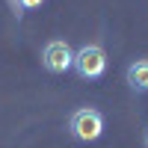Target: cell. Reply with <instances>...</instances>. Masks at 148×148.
Listing matches in <instances>:
<instances>
[{
	"label": "cell",
	"mask_w": 148,
	"mask_h": 148,
	"mask_svg": "<svg viewBox=\"0 0 148 148\" xmlns=\"http://www.w3.org/2000/svg\"><path fill=\"white\" fill-rule=\"evenodd\" d=\"M74 74H77L80 80H98V77H104V71H107V51L101 45H83L80 51H74V62H71Z\"/></svg>",
	"instance_id": "6da1fadb"
},
{
	"label": "cell",
	"mask_w": 148,
	"mask_h": 148,
	"mask_svg": "<svg viewBox=\"0 0 148 148\" xmlns=\"http://www.w3.org/2000/svg\"><path fill=\"white\" fill-rule=\"evenodd\" d=\"M74 62V51H71V45L62 42V39H53V42H47L45 45V51H42V65L45 71H51V74H65Z\"/></svg>",
	"instance_id": "3957f363"
},
{
	"label": "cell",
	"mask_w": 148,
	"mask_h": 148,
	"mask_svg": "<svg viewBox=\"0 0 148 148\" xmlns=\"http://www.w3.org/2000/svg\"><path fill=\"white\" fill-rule=\"evenodd\" d=\"M145 148H148V130H145Z\"/></svg>",
	"instance_id": "8992f818"
},
{
	"label": "cell",
	"mask_w": 148,
	"mask_h": 148,
	"mask_svg": "<svg viewBox=\"0 0 148 148\" xmlns=\"http://www.w3.org/2000/svg\"><path fill=\"white\" fill-rule=\"evenodd\" d=\"M45 3V0H18V6H24V9H39Z\"/></svg>",
	"instance_id": "5b68a950"
},
{
	"label": "cell",
	"mask_w": 148,
	"mask_h": 148,
	"mask_svg": "<svg viewBox=\"0 0 148 148\" xmlns=\"http://www.w3.org/2000/svg\"><path fill=\"white\" fill-rule=\"evenodd\" d=\"M125 80L130 86V92L136 95H145L148 92V59H133L125 71Z\"/></svg>",
	"instance_id": "277c9868"
},
{
	"label": "cell",
	"mask_w": 148,
	"mask_h": 148,
	"mask_svg": "<svg viewBox=\"0 0 148 148\" xmlns=\"http://www.w3.org/2000/svg\"><path fill=\"white\" fill-rule=\"evenodd\" d=\"M68 133L77 142H95V139H101V133H104V116L98 113L95 107L74 110L71 119H68Z\"/></svg>",
	"instance_id": "7a4b0ae2"
}]
</instances>
